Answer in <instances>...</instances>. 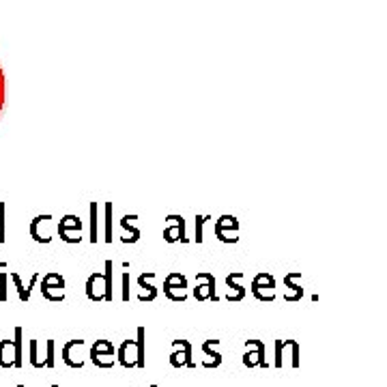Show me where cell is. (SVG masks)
<instances>
[{
	"label": "cell",
	"mask_w": 387,
	"mask_h": 387,
	"mask_svg": "<svg viewBox=\"0 0 387 387\" xmlns=\"http://www.w3.org/2000/svg\"><path fill=\"white\" fill-rule=\"evenodd\" d=\"M252 295L258 301H273L275 299V277L267 271H261L252 280Z\"/></svg>",
	"instance_id": "obj_6"
},
{
	"label": "cell",
	"mask_w": 387,
	"mask_h": 387,
	"mask_svg": "<svg viewBox=\"0 0 387 387\" xmlns=\"http://www.w3.org/2000/svg\"><path fill=\"white\" fill-rule=\"evenodd\" d=\"M22 336L24 329L15 327L13 340H0V368H22Z\"/></svg>",
	"instance_id": "obj_2"
},
{
	"label": "cell",
	"mask_w": 387,
	"mask_h": 387,
	"mask_svg": "<svg viewBox=\"0 0 387 387\" xmlns=\"http://www.w3.org/2000/svg\"><path fill=\"white\" fill-rule=\"evenodd\" d=\"M112 261H105V301H110L114 299V293H112Z\"/></svg>",
	"instance_id": "obj_19"
},
{
	"label": "cell",
	"mask_w": 387,
	"mask_h": 387,
	"mask_svg": "<svg viewBox=\"0 0 387 387\" xmlns=\"http://www.w3.org/2000/svg\"><path fill=\"white\" fill-rule=\"evenodd\" d=\"M129 220H131V218H129V216H125V218L121 220V226H123V230H129V232H131V239H129V241H131V243H136V241L140 239V230H138V228H133V226L129 224Z\"/></svg>",
	"instance_id": "obj_25"
},
{
	"label": "cell",
	"mask_w": 387,
	"mask_h": 387,
	"mask_svg": "<svg viewBox=\"0 0 387 387\" xmlns=\"http://www.w3.org/2000/svg\"><path fill=\"white\" fill-rule=\"evenodd\" d=\"M218 344H220V340H206V342L202 344L204 355L209 358V360L202 362L204 368H218V366L222 364V355L218 353V350H214V346H218Z\"/></svg>",
	"instance_id": "obj_18"
},
{
	"label": "cell",
	"mask_w": 387,
	"mask_h": 387,
	"mask_svg": "<svg viewBox=\"0 0 387 387\" xmlns=\"http://www.w3.org/2000/svg\"><path fill=\"white\" fill-rule=\"evenodd\" d=\"M91 243H97V202H91Z\"/></svg>",
	"instance_id": "obj_23"
},
{
	"label": "cell",
	"mask_w": 387,
	"mask_h": 387,
	"mask_svg": "<svg viewBox=\"0 0 387 387\" xmlns=\"http://www.w3.org/2000/svg\"><path fill=\"white\" fill-rule=\"evenodd\" d=\"M58 235H60V239L65 243H80L82 241V232H78V230H63V228H58Z\"/></svg>",
	"instance_id": "obj_22"
},
{
	"label": "cell",
	"mask_w": 387,
	"mask_h": 387,
	"mask_svg": "<svg viewBox=\"0 0 387 387\" xmlns=\"http://www.w3.org/2000/svg\"><path fill=\"white\" fill-rule=\"evenodd\" d=\"M297 282H301V273H299V271H291V273L284 275V287L289 289V293L284 295L287 301H301L303 289H301V284H297Z\"/></svg>",
	"instance_id": "obj_14"
},
{
	"label": "cell",
	"mask_w": 387,
	"mask_h": 387,
	"mask_svg": "<svg viewBox=\"0 0 387 387\" xmlns=\"http://www.w3.org/2000/svg\"><path fill=\"white\" fill-rule=\"evenodd\" d=\"M155 277V271H147V273H143V275H140L138 277V284H140V289H145V293H140L138 295V299L140 301H153L155 297H157V289L151 284V280Z\"/></svg>",
	"instance_id": "obj_17"
},
{
	"label": "cell",
	"mask_w": 387,
	"mask_h": 387,
	"mask_svg": "<svg viewBox=\"0 0 387 387\" xmlns=\"http://www.w3.org/2000/svg\"><path fill=\"white\" fill-rule=\"evenodd\" d=\"M145 342H147V329L138 327L136 340H125L119 348V364L123 368H145Z\"/></svg>",
	"instance_id": "obj_1"
},
{
	"label": "cell",
	"mask_w": 387,
	"mask_h": 387,
	"mask_svg": "<svg viewBox=\"0 0 387 387\" xmlns=\"http://www.w3.org/2000/svg\"><path fill=\"white\" fill-rule=\"evenodd\" d=\"M5 99H7V82H5L3 65H0V114H3V110H5Z\"/></svg>",
	"instance_id": "obj_24"
},
{
	"label": "cell",
	"mask_w": 387,
	"mask_h": 387,
	"mask_svg": "<svg viewBox=\"0 0 387 387\" xmlns=\"http://www.w3.org/2000/svg\"><path fill=\"white\" fill-rule=\"evenodd\" d=\"M9 277L13 280V284H15V289H18V297H20V301L22 303H26L28 299H30V289L39 282V273H32V277H30V284L28 287H24V282H22V277H20V273L18 271H9Z\"/></svg>",
	"instance_id": "obj_16"
},
{
	"label": "cell",
	"mask_w": 387,
	"mask_h": 387,
	"mask_svg": "<svg viewBox=\"0 0 387 387\" xmlns=\"http://www.w3.org/2000/svg\"><path fill=\"white\" fill-rule=\"evenodd\" d=\"M7 280H9V273H0V301H7L9 299V291H7Z\"/></svg>",
	"instance_id": "obj_26"
},
{
	"label": "cell",
	"mask_w": 387,
	"mask_h": 387,
	"mask_svg": "<svg viewBox=\"0 0 387 387\" xmlns=\"http://www.w3.org/2000/svg\"><path fill=\"white\" fill-rule=\"evenodd\" d=\"M196 282H198V287L194 289V297L198 301H218L220 299L216 295V275L211 271H198Z\"/></svg>",
	"instance_id": "obj_7"
},
{
	"label": "cell",
	"mask_w": 387,
	"mask_h": 387,
	"mask_svg": "<svg viewBox=\"0 0 387 387\" xmlns=\"http://www.w3.org/2000/svg\"><path fill=\"white\" fill-rule=\"evenodd\" d=\"M105 241L112 243V202H105Z\"/></svg>",
	"instance_id": "obj_21"
},
{
	"label": "cell",
	"mask_w": 387,
	"mask_h": 387,
	"mask_svg": "<svg viewBox=\"0 0 387 387\" xmlns=\"http://www.w3.org/2000/svg\"><path fill=\"white\" fill-rule=\"evenodd\" d=\"M245 355H243V364L248 366V368H256V366H261V368H267L269 364H267V360H265V344L261 342V340H248L245 342Z\"/></svg>",
	"instance_id": "obj_9"
},
{
	"label": "cell",
	"mask_w": 387,
	"mask_h": 387,
	"mask_svg": "<svg viewBox=\"0 0 387 387\" xmlns=\"http://www.w3.org/2000/svg\"><path fill=\"white\" fill-rule=\"evenodd\" d=\"M18 387H24V385H18Z\"/></svg>",
	"instance_id": "obj_31"
},
{
	"label": "cell",
	"mask_w": 387,
	"mask_h": 387,
	"mask_svg": "<svg viewBox=\"0 0 387 387\" xmlns=\"http://www.w3.org/2000/svg\"><path fill=\"white\" fill-rule=\"evenodd\" d=\"M114 346L110 340H97L91 348V362L99 368H112L117 364Z\"/></svg>",
	"instance_id": "obj_5"
},
{
	"label": "cell",
	"mask_w": 387,
	"mask_h": 387,
	"mask_svg": "<svg viewBox=\"0 0 387 387\" xmlns=\"http://www.w3.org/2000/svg\"><path fill=\"white\" fill-rule=\"evenodd\" d=\"M174 350L170 355V364L174 368H192L194 362H192V344L190 340H174Z\"/></svg>",
	"instance_id": "obj_10"
},
{
	"label": "cell",
	"mask_w": 387,
	"mask_h": 387,
	"mask_svg": "<svg viewBox=\"0 0 387 387\" xmlns=\"http://www.w3.org/2000/svg\"><path fill=\"white\" fill-rule=\"evenodd\" d=\"M86 297L91 301H105V275L95 271L86 280Z\"/></svg>",
	"instance_id": "obj_13"
},
{
	"label": "cell",
	"mask_w": 387,
	"mask_h": 387,
	"mask_svg": "<svg viewBox=\"0 0 387 387\" xmlns=\"http://www.w3.org/2000/svg\"><path fill=\"white\" fill-rule=\"evenodd\" d=\"M50 222H52V216H37V218L30 222V226H28L30 237L37 241V243H50L52 241Z\"/></svg>",
	"instance_id": "obj_12"
},
{
	"label": "cell",
	"mask_w": 387,
	"mask_h": 387,
	"mask_svg": "<svg viewBox=\"0 0 387 387\" xmlns=\"http://www.w3.org/2000/svg\"><path fill=\"white\" fill-rule=\"evenodd\" d=\"M241 280H243V273L241 271H232L226 275V284L230 289V293L226 295L228 301H241L245 297V289L241 287Z\"/></svg>",
	"instance_id": "obj_15"
},
{
	"label": "cell",
	"mask_w": 387,
	"mask_h": 387,
	"mask_svg": "<svg viewBox=\"0 0 387 387\" xmlns=\"http://www.w3.org/2000/svg\"><path fill=\"white\" fill-rule=\"evenodd\" d=\"M168 226L164 228V241L168 243H188L190 239L185 237V220L181 216H168Z\"/></svg>",
	"instance_id": "obj_11"
},
{
	"label": "cell",
	"mask_w": 387,
	"mask_h": 387,
	"mask_svg": "<svg viewBox=\"0 0 387 387\" xmlns=\"http://www.w3.org/2000/svg\"><path fill=\"white\" fill-rule=\"evenodd\" d=\"M216 237L222 243H237L239 241V220L235 216H222L216 222Z\"/></svg>",
	"instance_id": "obj_8"
},
{
	"label": "cell",
	"mask_w": 387,
	"mask_h": 387,
	"mask_svg": "<svg viewBox=\"0 0 387 387\" xmlns=\"http://www.w3.org/2000/svg\"><path fill=\"white\" fill-rule=\"evenodd\" d=\"M282 353H284V340H277L275 342V362H273L275 368H282Z\"/></svg>",
	"instance_id": "obj_28"
},
{
	"label": "cell",
	"mask_w": 387,
	"mask_h": 387,
	"mask_svg": "<svg viewBox=\"0 0 387 387\" xmlns=\"http://www.w3.org/2000/svg\"><path fill=\"white\" fill-rule=\"evenodd\" d=\"M164 295L172 301L188 299V277L179 271H172L164 280Z\"/></svg>",
	"instance_id": "obj_4"
},
{
	"label": "cell",
	"mask_w": 387,
	"mask_h": 387,
	"mask_svg": "<svg viewBox=\"0 0 387 387\" xmlns=\"http://www.w3.org/2000/svg\"><path fill=\"white\" fill-rule=\"evenodd\" d=\"M63 289H65V277L60 273H56V271L46 273L44 280H41V284H39V291H41L44 299L54 301V303L65 299V291Z\"/></svg>",
	"instance_id": "obj_3"
},
{
	"label": "cell",
	"mask_w": 387,
	"mask_h": 387,
	"mask_svg": "<svg viewBox=\"0 0 387 387\" xmlns=\"http://www.w3.org/2000/svg\"><path fill=\"white\" fill-rule=\"evenodd\" d=\"M123 301H129V271L123 273Z\"/></svg>",
	"instance_id": "obj_30"
},
{
	"label": "cell",
	"mask_w": 387,
	"mask_h": 387,
	"mask_svg": "<svg viewBox=\"0 0 387 387\" xmlns=\"http://www.w3.org/2000/svg\"><path fill=\"white\" fill-rule=\"evenodd\" d=\"M206 220H211V218H204V216H198L196 218V243H202V226H204V222Z\"/></svg>",
	"instance_id": "obj_29"
},
{
	"label": "cell",
	"mask_w": 387,
	"mask_h": 387,
	"mask_svg": "<svg viewBox=\"0 0 387 387\" xmlns=\"http://www.w3.org/2000/svg\"><path fill=\"white\" fill-rule=\"evenodd\" d=\"M58 228H63V230H78V232H82V220H80L78 216H65V218L60 220Z\"/></svg>",
	"instance_id": "obj_20"
},
{
	"label": "cell",
	"mask_w": 387,
	"mask_h": 387,
	"mask_svg": "<svg viewBox=\"0 0 387 387\" xmlns=\"http://www.w3.org/2000/svg\"><path fill=\"white\" fill-rule=\"evenodd\" d=\"M5 216H7V206H5V202H0V243H5V235H7Z\"/></svg>",
	"instance_id": "obj_27"
}]
</instances>
